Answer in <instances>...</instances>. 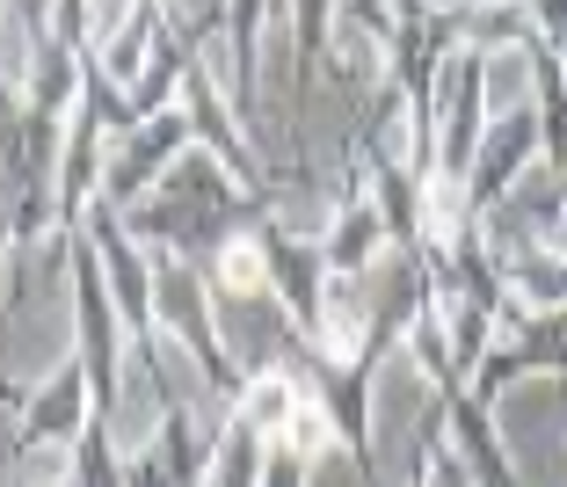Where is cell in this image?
I'll return each mask as SVG.
<instances>
[{
	"mask_svg": "<svg viewBox=\"0 0 567 487\" xmlns=\"http://www.w3.org/2000/svg\"><path fill=\"white\" fill-rule=\"evenodd\" d=\"M226 284H234V291H255V284H262V255H255L248 240H234V248H226Z\"/></svg>",
	"mask_w": 567,
	"mask_h": 487,
	"instance_id": "cell-1",
	"label": "cell"
}]
</instances>
